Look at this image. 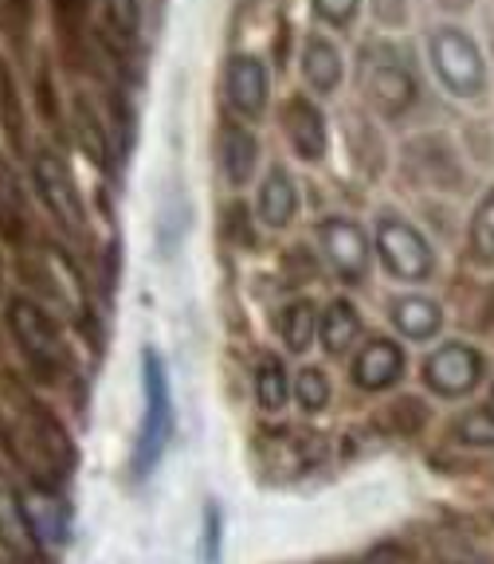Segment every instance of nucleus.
<instances>
[{"instance_id":"obj_1","label":"nucleus","mask_w":494,"mask_h":564,"mask_svg":"<svg viewBox=\"0 0 494 564\" xmlns=\"http://www.w3.org/2000/svg\"><path fill=\"white\" fill-rule=\"evenodd\" d=\"M353 87L362 102L388 126L412 122L432 95V79L423 75L420 59L408 44H400L393 32H369L357 44V67Z\"/></svg>"},{"instance_id":"obj_2","label":"nucleus","mask_w":494,"mask_h":564,"mask_svg":"<svg viewBox=\"0 0 494 564\" xmlns=\"http://www.w3.org/2000/svg\"><path fill=\"white\" fill-rule=\"evenodd\" d=\"M423 67L428 79L455 102L479 106L491 95V55L463 20L443 17L423 28Z\"/></svg>"},{"instance_id":"obj_3","label":"nucleus","mask_w":494,"mask_h":564,"mask_svg":"<svg viewBox=\"0 0 494 564\" xmlns=\"http://www.w3.org/2000/svg\"><path fill=\"white\" fill-rule=\"evenodd\" d=\"M169 435H173V400H169V377L158 352H146V420H141V440H138V458L133 467L138 475L153 467L165 451Z\"/></svg>"},{"instance_id":"obj_4","label":"nucleus","mask_w":494,"mask_h":564,"mask_svg":"<svg viewBox=\"0 0 494 564\" xmlns=\"http://www.w3.org/2000/svg\"><path fill=\"white\" fill-rule=\"evenodd\" d=\"M377 251L380 263L388 274H397L405 282H420L436 271V251L432 243L423 239V231H416L400 216H380L377 224Z\"/></svg>"},{"instance_id":"obj_5","label":"nucleus","mask_w":494,"mask_h":564,"mask_svg":"<svg viewBox=\"0 0 494 564\" xmlns=\"http://www.w3.org/2000/svg\"><path fill=\"white\" fill-rule=\"evenodd\" d=\"M9 326H12V334H17L24 357L32 361V369L40 372V377H55L60 357H63V345H60V334H55V326H52V317L35 306L32 299H12L9 302Z\"/></svg>"},{"instance_id":"obj_6","label":"nucleus","mask_w":494,"mask_h":564,"mask_svg":"<svg viewBox=\"0 0 494 564\" xmlns=\"http://www.w3.org/2000/svg\"><path fill=\"white\" fill-rule=\"evenodd\" d=\"M318 247H322V256L342 282H350V286L365 282V274H369V239L353 220H345V216L322 220L318 224Z\"/></svg>"},{"instance_id":"obj_7","label":"nucleus","mask_w":494,"mask_h":564,"mask_svg":"<svg viewBox=\"0 0 494 564\" xmlns=\"http://www.w3.org/2000/svg\"><path fill=\"white\" fill-rule=\"evenodd\" d=\"M224 95L244 122H259L271 106V70L259 55H232L224 70Z\"/></svg>"},{"instance_id":"obj_8","label":"nucleus","mask_w":494,"mask_h":564,"mask_svg":"<svg viewBox=\"0 0 494 564\" xmlns=\"http://www.w3.org/2000/svg\"><path fill=\"white\" fill-rule=\"evenodd\" d=\"M279 122H282V138L299 153L302 161H322L330 150V122L322 115V106L314 102L310 95H291L282 102L279 110Z\"/></svg>"},{"instance_id":"obj_9","label":"nucleus","mask_w":494,"mask_h":564,"mask_svg":"<svg viewBox=\"0 0 494 564\" xmlns=\"http://www.w3.org/2000/svg\"><path fill=\"white\" fill-rule=\"evenodd\" d=\"M32 176H35V188L44 196V204L52 208V216L63 224L67 231L83 236L87 231V216H83V204H79V193L71 185V173L63 169V161L55 158L52 150H40L32 158Z\"/></svg>"},{"instance_id":"obj_10","label":"nucleus","mask_w":494,"mask_h":564,"mask_svg":"<svg viewBox=\"0 0 494 564\" xmlns=\"http://www.w3.org/2000/svg\"><path fill=\"white\" fill-rule=\"evenodd\" d=\"M302 83L310 87V95L318 98H334L345 83V55L337 47V40L330 32H307L302 35V52H299Z\"/></svg>"},{"instance_id":"obj_11","label":"nucleus","mask_w":494,"mask_h":564,"mask_svg":"<svg viewBox=\"0 0 494 564\" xmlns=\"http://www.w3.org/2000/svg\"><path fill=\"white\" fill-rule=\"evenodd\" d=\"M483 377V357L471 345H443L423 365V380L440 397H468Z\"/></svg>"},{"instance_id":"obj_12","label":"nucleus","mask_w":494,"mask_h":564,"mask_svg":"<svg viewBox=\"0 0 494 564\" xmlns=\"http://www.w3.org/2000/svg\"><path fill=\"white\" fill-rule=\"evenodd\" d=\"M32 279H40L35 286H44L60 306H67V314L79 317L83 310H87V294H83V286H79V271H75V267L67 263V256L55 251V247H44V251L35 256Z\"/></svg>"},{"instance_id":"obj_13","label":"nucleus","mask_w":494,"mask_h":564,"mask_svg":"<svg viewBox=\"0 0 494 564\" xmlns=\"http://www.w3.org/2000/svg\"><path fill=\"white\" fill-rule=\"evenodd\" d=\"M259 220L267 228H287L291 216L299 212V185H294V176L287 173L282 165H271L264 176V185H259V200H256Z\"/></svg>"},{"instance_id":"obj_14","label":"nucleus","mask_w":494,"mask_h":564,"mask_svg":"<svg viewBox=\"0 0 494 564\" xmlns=\"http://www.w3.org/2000/svg\"><path fill=\"white\" fill-rule=\"evenodd\" d=\"M400 372H405V352H400V345L377 337V341H369L357 352V361H353V384L377 392V388L393 384Z\"/></svg>"},{"instance_id":"obj_15","label":"nucleus","mask_w":494,"mask_h":564,"mask_svg":"<svg viewBox=\"0 0 494 564\" xmlns=\"http://www.w3.org/2000/svg\"><path fill=\"white\" fill-rule=\"evenodd\" d=\"M393 326H397L405 337H412V341H428V337L440 334L443 314L432 299H423V294H408V299L393 302Z\"/></svg>"},{"instance_id":"obj_16","label":"nucleus","mask_w":494,"mask_h":564,"mask_svg":"<svg viewBox=\"0 0 494 564\" xmlns=\"http://www.w3.org/2000/svg\"><path fill=\"white\" fill-rule=\"evenodd\" d=\"M24 518H28V529H32L35 541H47V545H60L67 538V510H63L60 498L44 490H32L24 498Z\"/></svg>"},{"instance_id":"obj_17","label":"nucleus","mask_w":494,"mask_h":564,"mask_svg":"<svg viewBox=\"0 0 494 564\" xmlns=\"http://www.w3.org/2000/svg\"><path fill=\"white\" fill-rule=\"evenodd\" d=\"M259 141L256 133L247 130V126L232 122L228 130H224V173H228L232 185H247L251 181V173H256L259 165Z\"/></svg>"},{"instance_id":"obj_18","label":"nucleus","mask_w":494,"mask_h":564,"mask_svg":"<svg viewBox=\"0 0 494 564\" xmlns=\"http://www.w3.org/2000/svg\"><path fill=\"white\" fill-rule=\"evenodd\" d=\"M28 228V208H24V193H20V181L12 173L9 161H0V236L20 243Z\"/></svg>"},{"instance_id":"obj_19","label":"nucleus","mask_w":494,"mask_h":564,"mask_svg":"<svg viewBox=\"0 0 494 564\" xmlns=\"http://www.w3.org/2000/svg\"><path fill=\"white\" fill-rule=\"evenodd\" d=\"M318 334H322V349L345 352L362 334V317H357V310L350 302H330L322 322H318Z\"/></svg>"},{"instance_id":"obj_20","label":"nucleus","mask_w":494,"mask_h":564,"mask_svg":"<svg viewBox=\"0 0 494 564\" xmlns=\"http://www.w3.org/2000/svg\"><path fill=\"white\" fill-rule=\"evenodd\" d=\"M0 541L17 556H35V545H40V541L32 538V529H28L24 506H20L17 494L4 490V486H0Z\"/></svg>"},{"instance_id":"obj_21","label":"nucleus","mask_w":494,"mask_h":564,"mask_svg":"<svg viewBox=\"0 0 494 564\" xmlns=\"http://www.w3.org/2000/svg\"><path fill=\"white\" fill-rule=\"evenodd\" d=\"M256 397H259V408H264V412H279V408L287 404V397H291L287 369H282V361L271 357V352L256 365Z\"/></svg>"},{"instance_id":"obj_22","label":"nucleus","mask_w":494,"mask_h":564,"mask_svg":"<svg viewBox=\"0 0 494 564\" xmlns=\"http://www.w3.org/2000/svg\"><path fill=\"white\" fill-rule=\"evenodd\" d=\"M318 334V317H314V306L310 302H291V306L279 314V337L287 349L294 352H307L310 341Z\"/></svg>"},{"instance_id":"obj_23","label":"nucleus","mask_w":494,"mask_h":564,"mask_svg":"<svg viewBox=\"0 0 494 564\" xmlns=\"http://www.w3.org/2000/svg\"><path fill=\"white\" fill-rule=\"evenodd\" d=\"M362 4H365V0H310L314 17L337 35H345V32H353V28H357Z\"/></svg>"},{"instance_id":"obj_24","label":"nucleus","mask_w":494,"mask_h":564,"mask_svg":"<svg viewBox=\"0 0 494 564\" xmlns=\"http://www.w3.org/2000/svg\"><path fill=\"white\" fill-rule=\"evenodd\" d=\"M103 17L118 40L130 44L141 28V0H103Z\"/></svg>"},{"instance_id":"obj_25","label":"nucleus","mask_w":494,"mask_h":564,"mask_svg":"<svg viewBox=\"0 0 494 564\" xmlns=\"http://www.w3.org/2000/svg\"><path fill=\"white\" fill-rule=\"evenodd\" d=\"M294 397H299V404L307 408V412H322V408L330 404V380L322 369H302L299 377H294Z\"/></svg>"},{"instance_id":"obj_26","label":"nucleus","mask_w":494,"mask_h":564,"mask_svg":"<svg viewBox=\"0 0 494 564\" xmlns=\"http://www.w3.org/2000/svg\"><path fill=\"white\" fill-rule=\"evenodd\" d=\"M32 17H35V0H0V28H4V35L17 40L20 47H24V40H28Z\"/></svg>"},{"instance_id":"obj_27","label":"nucleus","mask_w":494,"mask_h":564,"mask_svg":"<svg viewBox=\"0 0 494 564\" xmlns=\"http://www.w3.org/2000/svg\"><path fill=\"white\" fill-rule=\"evenodd\" d=\"M471 243H475L479 256L494 263V188L475 208V220H471Z\"/></svg>"},{"instance_id":"obj_28","label":"nucleus","mask_w":494,"mask_h":564,"mask_svg":"<svg viewBox=\"0 0 494 564\" xmlns=\"http://www.w3.org/2000/svg\"><path fill=\"white\" fill-rule=\"evenodd\" d=\"M455 435L463 443H475V447H494V412H468L455 423Z\"/></svg>"},{"instance_id":"obj_29","label":"nucleus","mask_w":494,"mask_h":564,"mask_svg":"<svg viewBox=\"0 0 494 564\" xmlns=\"http://www.w3.org/2000/svg\"><path fill=\"white\" fill-rule=\"evenodd\" d=\"M204 541H208L204 561L216 564V556H221V510H216V506H208V533H204Z\"/></svg>"},{"instance_id":"obj_30","label":"nucleus","mask_w":494,"mask_h":564,"mask_svg":"<svg viewBox=\"0 0 494 564\" xmlns=\"http://www.w3.org/2000/svg\"><path fill=\"white\" fill-rule=\"evenodd\" d=\"M0 564H12V561H0Z\"/></svg>"}]
</instances>
